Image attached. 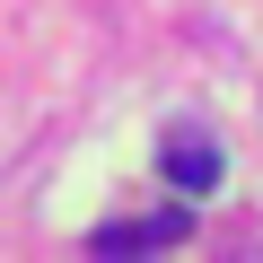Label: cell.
Here are the masks:
<instances>
[{
  "mask_svg": "<svg viewBox=\"0 0 263 263\" xmlns=\"http://www.w3.org/2000/svg\"><path fill=\"white\" fill-rule=\"evenodd\" d=\"M167 184L176 193H211L219 176H228V158H219V141H202V132H167Z\"/></svg>",
  "mask_w": 263,
  "mask_h": 263,
  "instance_id": "cell-1",
  "label": "cell"
},
{
  "mask_svg": "<svg viewBox=\"0 0 263 263\" xmlns=\"http://www.w3.org/2000/svg\"><path fill=\"white\" fill-rule=\"evenodd\" d=\"M193 237V219L184 211H158V219H114V228H97L88 246L97 254H149V246H184Z\"/></svg>",
  "mask_w": 263,
  "mask_h": 263,
  "instance_id": "cell-2",
  "label": "cell"
}]
</instances>
